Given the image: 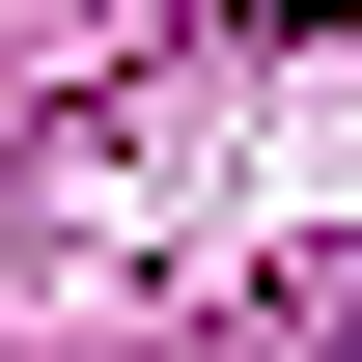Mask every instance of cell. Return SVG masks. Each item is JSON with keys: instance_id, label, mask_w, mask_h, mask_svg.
<instances>
[{"instance_id": "cell-1", "label": "cell", "mask_w": 362, "mask_h": 362, "mask_svg": "<svg viewBox=\"0 0 362 362\" xmlns=\"http://www.w3.org/2000/svg\"><path fill=\"white\" fill-rule=\"evenodd\" d=\"M334 362H362V307H334Z\"/></svg>"}]
</instances>
